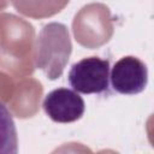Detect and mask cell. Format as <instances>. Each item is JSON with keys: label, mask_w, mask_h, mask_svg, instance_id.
<instances>
[{"label": "cell", "mask_w": 154, "mask_h": 154, "mask_svg": "<svg viewBox=\"0 0 154 154\" xmlns=\"http://www.w3.org/2000/svg\"><path fill=\"white\" fill-rule=\"evenodd\" d=\"M71 51L72 45L67 28L63 23H48L42 26L35 41V66L54 81L63 75Z\"/></svg>", "instance_id": "cell-1"}, {"label": "cell", "mask_w": 154, "mask_h": 154, "mask_svg": "<svg viewBox=\"0 0 154 154\" xmlns=\"http://www.w3.org/2000/svg\"><path fill=\"white\" fill-rule=\"evenodd\" d=\"M109 71V60L99 57H88L71 66L67 79L77 93L101 94L108 90Z\"/></svg>", "instance_id": "cell-2"}, {"label": "cell", "mask_w": 154, "mask_h": 154, "mask_svg": "<svg viewBox=\"0 0 154 154\" xmlns=\"http://www.w3.org/2000/svg\"><path fill=\"white\" fill-rule=\"evenodd\" d=\"M109 82L113 89L119 94H140L146 89L148 83L147 66L136 57H123L111 69Z\"/></svg>", "instance_id": "cell-3"}, {"label": "cell", "mask_w": 154, "mask_h": 154, "mask_svg": "<svg viewBox=\"0 0 154 154\" xmlns=\"http://www.w3.org/2000/svg\"><path fill=\"white\" fill-rule=\"evenodd\" d=\"M46 114L55 123H73L82 118L85 103L82 96L72 89L58 88L48 93L43 100Z\"/></svg>", "instance_id": "cell-4"}, {"label": "cell", "mask_w": 154, "mask_h": 154, "mask_svg": "<svg viewBox=\"0 0 154 154\" xmlns=\"http://www.w3.org/2000/svg\"><path fill=\"white\" fill-rule=\"evenodd\" d=\"M18 152L17 129L7 107L0 103V154H16Z\"/></svg>", "instance_id": "cell-5"}, {"label": "cell", "mask_w": 154, "mask_h": 154, "mask_svg": "<svg viewBox=\"0 0 154 154\" xmlns=\"http://www.w3.org/2000/svg\"><path fill=\"white\" fill-rule=\"evenodd\" d=\"M16 10L25 16L41 17L59 12L69 0H11Z\"/></svg>", "instance_id": "cell-6"}]
</instances>
